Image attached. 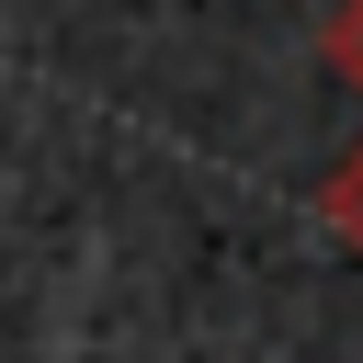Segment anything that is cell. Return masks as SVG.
Masks as SVG:
<instances>
[{
	"mask_svg": "<svg viewBox=\"0 0 363 363\" xmlns=\"http://www.w3.org/2000/svg\"><path fill=\"white\" fill-rule=\"evenodd\" d=\"M318 57H329L340 79H363V0H340V11L318 23Z\"/></svg>",
	"mask_w": 363,
	"mask_h": 363,
	"instance_id": "1",
	"label": "cell"
}]
</instances>
